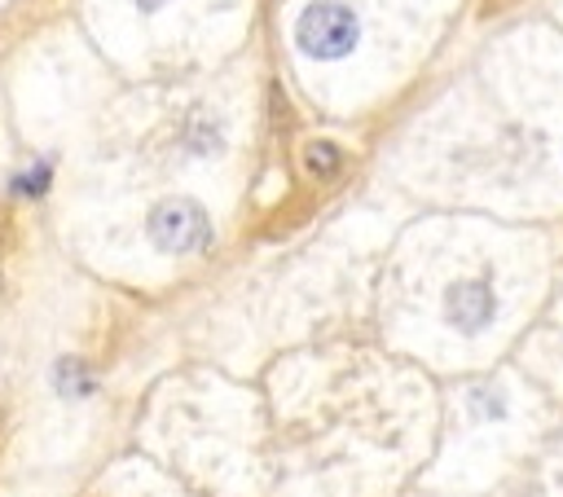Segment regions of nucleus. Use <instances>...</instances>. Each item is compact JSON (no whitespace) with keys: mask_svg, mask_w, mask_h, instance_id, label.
Segmentation results:
<instances>
[{"mask_svg":"<svg viewBox=\"0 0 563 497\" xmlns=\"http://www.w3.org/2000/svg\"><path fill=\"white\" fill-rule=\"evenodd\" d=\"M361 26H356V13L347 4H334V0H317L299 13L295 22V40L308 57H321V62H334V57H347L352 44H356Z\"/></svg>","mask_w":563,"mask_h":497,"instance_id":"obj_1","label":"nucleus"},{"mask_svg":"<svg viewBox=\"0 0 563 497\" xmlns=\"http://www.w3.org/2000/svg\"><path fill=\"white\" fill-rule=\"evenodd\" d=\"M150 238L167 255H185L211 242V220L194 198H167L150 211Z\"/></svg>","mask_w":563,"mask_h":497,"instance_id":"obj_2","label":"nucleus"},{"mask_svg":"<svg viewBox=\"0 0 563 497\" xmlns=\"http://www.w3.org/2000/svg\"><path fill=\"white\" fill-rule=\"evenodd\" d=\"M493 312H497V299H493V290H488L484 281H457V286H449V295H444V317H449L457 330H466V334L484 330V325L493 321Z\"/></svg>","mask_w":563,"mask_h":497,"instance_id":"obj_3","label":"nucleus"},{"mask_svg":"<svg viewBox=\"0 0 563 497\" xmlns=\"http://www.w3.org/2000/svg\"><path fill=\"white\" fill-rule=\"evenodd\" d=\"M308 167H312L317 176H330V172L339 167V150H334L330 141H317V145H308Z\"/></svg>","mask_w":563,"mask_h":497,"instance_id":"obj_4","label":"nucleus"},{"mask_svg":"<svg viewBox=\"0 0 563 497\" xmlns=\"http://www.w3.org/2000/svg\"><path fill=\"white\" fill-rule=\"evenodd\" d=\"M57 387H62V391H88L84 365H79V361H62V365H57Z\"/></svg>","mask_w":563,"mask_h":497,"instance_id":"obj_5","label":"nucleus"},{"mask_svg":"<svg viewBox=\"0 0 563 497\" xmlns=\"http://www.w3.org/2000/svg\"><path fill=\"white\" fill-rule=\"evenodd\" d=\"M141 9H158V4H167V0H136Z\"/></svg>","mask_w":563,"mask_h":497,"instance_id":"obj_6","label":"nucleus"}]
</instances>
